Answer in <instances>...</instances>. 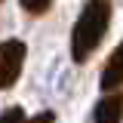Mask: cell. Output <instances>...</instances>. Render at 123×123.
I'll use <instances>...</instances> for the list:
<instances>
[{"mask_svg":"<svg viewBox=\"0 0 123 123\" xmlns=\"http://www.w3.org/2000/svg\"><path fill=\"white\" fill-rule=\"evenodd\" d=\"M108 25H111V0H86L80 18L71 28V59L77 65L89 59L105 40Z\"/></svg>","mask_w":123,"mask_h":123,"instance_id":"obj_1","label":"cell"},{"mask_svg":"<svg viewBox=\"0 0 123 123\" xmlns=\"http://www.w3.org/2000/svg\"><path fill=\"white\" fill-rule=\"evenodd\" d=\"M25 43L22 40H3L0 43V89H9L25 65Z\"/></svg>","mask_w":123,"mask_h":123,"instance_id":"obj_2","label":"cell"},{"mask_svg":"<svg viewBox=\"0 0 123 123\" xmlns=\"http://www.w3.org/2000/svg\"><path fill=\"white\" fill-rule=\"evenodd\" d=\"M102 89L105 92H114V89H120L123 86V40H120V46L111 52V59H108V65H105V71H102Z\"/></svg>","mask_w":123,"mask_h":123,"instance_id":"obj_3","label":"cell"},{"mask_svg":"<svg viewBox=\"0 0 123 123\" xmlns=\"http://www.w3.org/2000/svg\"><path fill=\"white\" fill-rule=\"evenodd\" d=\"M123 120V92H108L95 105V123H120Z\"/></svg>","mask_w":123,"mask_h":123,"instance_id":"obj_4","label":"cell"},{"mask_svg":"<svg viewBox=\"0 0 123 123\" xmlns=\"http://www.w3.org/2000/svg\"><path fill=\"white\" fill-rule=\"evenodd\" d=\"M49 6H52V0H22V9L31 15H43Z\"/></svg>","mask_w":123,"mask_h":123,"instance_id":"obj_5","label":"cell"},{"mask_svg":"<svg viewBox=\"0 0 123 123\" xmlns=\"http://www.w3.org/2000/svg\"><path fill=\"white\" fill-rule=\"evenodd\" d=\"M0 123H28V120H25V111L22 108H9V111L0 114Z\"/></svg>","mask_w":123,"mask_h":123,"instance_id":"obj_6","label":"cell"},{"mask_svg":"<svg viewBox=\"0 0 123 123\" xmlns=\"http://www.w3.org/2000/svg\"><path fill=\"white\" fill-rule=\"evenodd\" d=\"M55 120V114H52V111H40V114H37V117H31L28 123H52Z\"/></svg>","mask_w":123,"mask_h":123,"instance_id":"obj_7","label":"cell"}]
</instances>
